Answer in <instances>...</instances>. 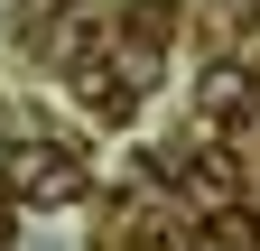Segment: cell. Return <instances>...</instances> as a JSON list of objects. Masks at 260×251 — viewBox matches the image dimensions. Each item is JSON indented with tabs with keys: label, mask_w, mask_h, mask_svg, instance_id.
Returning <instances> with one entry per match:
<instances>
[{
	"label": "cell",
	"mask_w": 260,
	"mask_h": 251,
	"mask_svg": "<svg viewBox=\"0 0 260 251\" xmlns=\"http://www.w3.org/2000/svg\"><path fill=\"white\" fill-rule=\"evenodd\" d=\"M0 186H10L19 205H75L84 196V168H75V149H10Z\"/></svg>",
	"instance_id": "obj_1"
},
{
	"label": "cell",
	"mask_w": 260,
	"mask_h": 251,
	"mask_svg": "<svg viewBox=\"0 0 260 251\" xmlns=\"http://www.w3.org/2000/svg\"><path fill=\"white\" fill-rule=\"evenodd\" d=\"M195 103H205L214 121H242V112H251V75H242V66H205V84H195Z\"/></svg>",
	"instance_id": "obj_2"
},
{
	"label": "cell",
	"mask_w": 260,
	"mask_h": 251,
	"mask_svg": "<svg viewBox=\"0 0 260 251\" xmlns=\"http://www.w3.org/2000/svg\"><path fill=\"white\" fill-rule=\"evenodd\" d=\"M251 242H260V233L242 224V214H214V233H205V251H251Z\"/></svg>",
	"instance_id": "obj_3"
},
{
	"label": "cell",
	"mask_w": 260,
	"mask_h": 251,
	"mask_svg": "<svg viewBox=\"0 0 260 251\" xmlns=\"http://www.w3.org/2000/svg\"><path fill=\"white\" fill-rule=\"evenodd\" d=\"M0 251H10V224H0Z\"/></svg>",
	"instance_id": "obj_4"
},
{
	"label": "cell",
	"mask_w": 260,
	"mask_h": 251,
	"mask_svg": "<svg viewBox=\"0 0 260 251\" xmlns=\"http://www.w3.org/2000/svg\"><path fill=\"white\" fill-rule=\"evenodd\" d=\"M0 168H10V149H0Z\"/></svg>",
	"instance_id": "obj_5"
}]
</instances>
